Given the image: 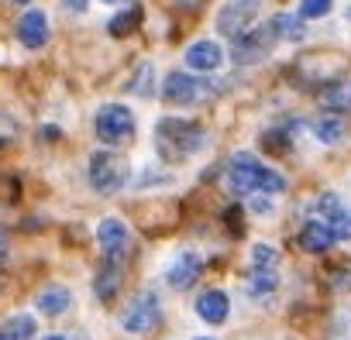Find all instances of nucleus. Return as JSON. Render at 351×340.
Segmentation results:
<instances>
[{
  "mask_svg": "<svg viewBox=\"0 0 351 340\" xmlns=\"http://www.w3.org/2000/svg\"><path fill=\"white\" fill-rule=\"evenodd\" d=\"M228 189L238 193V196H255V193H265V196H276L286 189V179L276 172V168H265L252 151H238L231 161H228Z\"/></svg>",
  "mask_w": 351,
  "mask_h": 340,
  "instance_id": "1",
  "label": "nucleus"
},
{
  "mask_svg": "<svg viewBox=\"0 0 351 340\" xmlns=\"http://www.w3.org/2000/svg\"><path fill=\"white\" fill-rule=\"evenodd\" d=\"M207 141V131L186 117H158L155 124V151L165 161H186Z\"/></svg>",
  "mask_w": 351,
  "mask_h": 340,
  "instance_id": "2",
  "label": "nucleus"
},
{
  "mask_svg": "<svg viewBox=\"0 0 351 340\" xmlns=\"http://www.w3.org/2000/svg\"><path fill=\"white\" fill-rule=\"evenodd\" d=\"M128 179H131V165H128L124 155H117V151H97L90 158V186L97 193L110 196V193L124 189Z\"/></svg>",
  "mask_w": 351,
  "mask_h": 340,
  "instance_id": "3",
  "label": "nucleus"
},
{
  "mask_svg": "<svg viewBox=\"0 0 351 340\" xmlns=\"http://www.w3.org/2000/svg\"><path fill=\"white\" fill-rule=\"evenodd\" d=\"M214 90H217V86H214L210 79H200V76H190V73H183V69H176V73H169L165 83H162V100H165L169 107H193V103L210 100Z\"/></svg>",
  "mask_w": 351,
  "mask_h": 340,
  "instance_id": "4",
  "label": "nucleus"
},
{
  "mask_svg": "<svg viewBox=\"0 0 351 340\" xmlns=\"http://www.w3.org/2000/svg\"><path fill=\"white\" fill-rule=\"evenodd\" d=\"M93 131H97V138H100L104 144H124V141L134 138L138 124H134V114H131L124 103H107V107L97 110Z\"/></svg>",
  "mask_w": 351,
  "mask_h": 340,
  "instance_id": "5",
  "label": "nucleus"
},
{
  "mask_svg": "<svg viewBox=\"0 0 351 340\" xmlns=\"http://www.w3.org/2000/svg\"><path fill=\"white\" fill-rule=\"evenodd\" d=\"M158 319H162V302H158V296H155V292H141V296H134V299L128 302V309H124V316H121V326H124L128 333L141 337V333H152V330L158 326Z\"/></svg>",
  "mask_w": 351,
  "mask_h": 340,
  "instance_id": "6",
  "label": "nucleus"
},
{
  "mask_svg": "<svg viewBox=\"0 0 351 340\" xmlns=\"http://www.w3.org/2000/svg\"><path fill=\"white\" fill-rule=\"evenodd\" d=\"M258 11H262V0H228L217 11V31L224 38H241Z\"/></svg>",
  "mask_w": 351,
  "mask_h": 340,
  "instance_id": "7",
  "label": "nucleus"
},
{
  "mask_svg": "<svg viewBox=\"0 0 351 340\" xmlns=\"http://www.w3.org/2000/svg\"><path fill=\"white\" fill-rule=\"evenodd\" d=\"M272 42H276V28H272V21H269V25H262V28H255V31H245V35L234 42L231 59H234L238 66H255V62H262V59L269 55Z\"/></svg>",
  "mask_w": 351,
  "mask_h": 340,
  "instance_id": "8",
  "label": "nucleus"
},
{
  "mask_svg": "<svg viewBox=\"0 0 351 340\" xmlns=\"http://www.w3.org/2000/svg\"><path fill=\"white\" fill-rule=\"evenodd\" d=\"M320 217L317 220H324L330 231H334V237L337 241H348L351 237V213L341 207V200L334 196V193H324L320 200H317V207H313Z\"/></svg>",
  "mask_w": 351,
  "mask_h": 340,
  "instance_id": "9",
  "label": "nucleus"
},
{
  "mask_svg": "<svg viewBox=\"0 0 351 340\" xmlns=\"http://www.w3.org/2000/svg\"><path fill=\"white\" fill-rule=\"evenodd\" d=\"M97 241H100V248H104V254H107V258H124L131 234H128L124 220L107 217V220H100V224H97Z\"/></svg>",
  "mask_w": 351,
  "mask_h": 340,
  "instance_id": "10",
  "label": "nucleus"
},
{
  "mask_svg": "<svg viewBox=\"0 0 351 340\" xmlns=\"http://www.w3.org/2000/svg\"><path fill=\"white\" fill-rule=\"evenodd\" d=\"M18 42L25 45V49H42L45 42H49V18H45V11H25L21 14V21H18Z\"/></svg>",
  "mask_w": 351,
  "mask_h": 340,
  "instance_id": "11",
  "label": "nucleus"
},
{
  "mask_svg": "<svg viewBox=\"0 0 351 340\" xmlns=\"http://www.w3.org/2000/svg\"><path fill=\"white\" fill-rule=\"evenodd\" d=\"M224 62V49L214 42V38H204V42H193L186 49V66L197 69V73H217Z\"/></svg>",
  "mask_w": 351,
  "mask_h": 340,
  "instance_id": "12",
  "label": "nucleus"
},
{
  "mask_svg": "<svg viewBox=\"0 0 351 340\" xmlns=\"http://www.w3.org/2000/svg\"><path fill=\"white\" fill-rule=\"evenodd\" d=\"M204 275V258L200 254H180L172 265H169V272H165V282L172 285V289H190L197 278Z\"/></svg>",
  "mask_w": 351,
  "mask_h": 340,
  "instance_id": "13",
  "label": "nucleus"
},
{
  "mask_svg": "<svg viewBox=\"0 0 351 340\" xmlns=\"http://www.w3.org/2000/svg\"><path fill=\"white\" fill-rule=\"evenodd\" d=\"M228 313H231V299H228V292H221V289H207V292H200V299H197V316H200L204 323L221 326V323L228 319Z\"/></svg>",
  "mask_w": 351,
  "mask_h": 340,
  "instance_id": "14",
  "label": "nucleus"
},
{
  "mask_svg": "<svg viewBox=\"0 0 351 340\" xmlns=\"http://www.w3.org/2000/svg\"><path fill=\"white\" fill-rule=\"evenodd\" d=\"M334 241H337V237H334V231H330L324 220H310V224L300 231V248L310 251V254H324V251H330Z\"/></svg>",
  "mask_w": 351,
  "mask_h": 340,
  "instance_id": "15",
  "label": "nucleus"
},
{
  "mask_svg": "<svg viewBox=\"0 0 351 340\" xmlns=\"http://www.w3.org/2000/svg\"><path fill=\"white\" fill-rule=\"evenodd\" d=\"M121 282H124V258H107L104 261V272L97 275V282H93V289H97V299H114L117 296V289H121Z\"/></svg>",
  "mask_w": 351,
  "mask_h": 340,
  "instance_id": "16",
  "label": "nucleus"
},
{
  "mask_svg": "<svg viewBox=\"0 0 351 340\" xmlns=\"http://www.w3.org/2000/svg\"><path fill=\"white\" fill-rule=\"evenodd\" d=\"M320 100H324V107H330V110H351V73H344L341 79L327 83V86L320 90Z\"/></svg>",
  "mask_w": 351,
  "mask_h": 340,
  "instance_id": "17",
  "label": "nucleus"
},
{
  "mask_svg": "<svg viewBox=\"0 0 351 340\" xmlns=\"http://www.w3.org/2000/svg\"><path fill=\"white\" fill-rule=\"evenodd\" d=\"M35 330H38L35 316L14 313V316H8L4 323H0V340H35Z\"/></svg>",
  "mask_w": 351,
  "mask_h": 340,
  "instance_id": "18",
  "label": "nucleus"
},
{
  "mask_svg": "<svg viewBox=\"0 0 351 340\" xmlns=\"http://www.w3.org/2000/svg\"><path fill=\"white\" fill-rule=\"evenodd\" d=\"M69 302H73V296H69V289L66 285H49L45 292H38V313H45V316H62L66 309H69Z\"/></svg>",
  "mask_w": 351,
  "mask_h": 340,
  "instance_id": "19",
  "label": "nucleus"
},
{
  "mask_svg": "<svg viewBox=\"0 0 351 340\" xmlns=\"http://www.w3.org/2000/svg\"><path fill=\"white\" fill-rule=\"evenodd\" d=\"M279 285V268H252V278H248V292L255 299H265L272 296Z\"/></svg>",
  "mask_w": 351,
  "mask_h": 340,
  "instance_id": "20",
  "label": "nucleus"
},
{
  "mask_svg": "<svg viewBox=\"0 0 351 340\" xmlns=\"http://www.w3.org/2000/svg\"><path fill=\"white\" fill-rule=\"evenodd\" d=\"M272 28H276V38H282V42H300L306 35L300 14H279V18H272Z\"/></svg>",
  "mask_w": 351,
  "mask_h": 340,
  "instance_id": "21",
  "label": "nucleus"
},
{
  "mask_svg": "<svg viewBox=\"0 0 351 340\" xmlns=\"http://www.w3.org/2000/svg\"><path fill=\"white\" fill-rule=\"evenodd\" d=\"M138 25H141V8H138V4H131L128 11H121V14L107 25V31H110L114 38H124V35H131Z\"/></svg>",
  "mask_w": 351,
  "mask_h": 340,
  "instance_id": "22",
  "label": "nucleus"
},
{
  "mask_svg": "<svg viewBox=\"0 0 351 340\" xmlns=\"http://www.w3.org/2000/svg\"><path fill=\"white\" fill-rule=\"evenodd\" d=\"M313 134H317L324 144H334V141L344 138V120H341V117H320V120L313 124Z\"/></svg>",
  "mask_w": 351,
  "mask_h": 340,
  "instance_id": "23",
  "label": "nucleus"
},
{
  "mask_svg": "<svg viewBox=\"0 0 351 340\" xmlns=\"http://www.w3.org/2000/svg\"><path fill=\"white\" fill-rule=\"evenodd\" d=\"M252 268H279V251L272 244H255L252 248Z\"/></svg>",
  "mask_w": 351,
  "mask_h": 340,
  "instance_id": "24",
  "label": "nucleus"
},
{
  "mask_svg": "<svg viewBox=\"0 0 351 340\" xmlns=\"http://www.w3.org/2000/svg\"><path fill=\"white\" fill-rule=\"evenodd\" d=\"M334 8V0H300V18L303 21H317L324 14H330Z\"/></svg>",
  "mask_w": 351,
  "mask_h": 340,
  "instance_id": "25",
  "label": "nucleus"
},
{
  "mask_svg": "<svg viewBox=\"0 0 351 340\" xmlns=\"http://www.w3.org/2000/svg\"><path fill=\"white\" fill-rule=\"evenodd\" d=\"M252 210H255L258 217L272 213V196H265V193H255V196H252Z\"/></svg>",
  "mask_w": 351,
  "mask_h": 340,
  "instance_id": "26",
  "label": "nucleus"
},
{
  "mask_svg": "<svg viewBox=\"0 0 351 340\" xmlns=\"http://www.w3.org/2000/svg\"><path fill=\"white\" fill-rule=\"evenodd\" d=\"M62 8H66L69 14H83V11H86V0H62Z\"/></svg>",
  "mask_w": 351,
  "mask_h": 340,
  "instance_id": "27",
  "label": "nucleus"
},
{
  "mask_svg": "<svg viewBox=\"0 0 351 340\" xmlns=\"http://www.w3.org/2000/svg\"><path fill=\"white\" fill-rule=\"evenodd\" d=\"M42 340H66V337H59V333H49V337H42Z\"/></svg>",
  "mask_w": 351,
  "mask_h": 340,
  "instance_id": "28",
  "label": "nucleus"
},
{
  "mask_svg": "<svg viewBox=\"0 0 351 340\" xmlns=\"http://www.w3.org/2000/svg\"><path fill=\"white\" fill-rule=\"evenodd\" d=\"M100 4H124V0H100Z\"/></svg>",
  "mask_w": 351,
  "mask_h": 340,
  "instance_id": "29",
  "label": "nucleus"
},
{
  "mask_svg": "<svg viewBox=\"0 0 351 340\" xmlns=\"http://www.w3.org/2000/svg\"><path fill=\"white\" fill-rule=\"evenodd\" d=\"M4 244H8V241H4V234H0V251H4Z\"/></svg>",
  "mask_w": 351,
  "mask_h": 340,
  "instance_id": "30",
  "label": "nucleus"
},
{
  "mask_svg": "<svg viewBox=\"0 0 351 340\" xmlns=\"http://www.w3.org/2000/svg\"><path fill=\"white\" fill-rule=\"evenodd\" d=\"M14 4H32V0H14Z\"/></svg>",
  "mask_w": 351,
  "mask_h": 340,
  "instance_id": "31",
  "label": "nucleus"
},
{
  "mask_svg": "<svg viewBox=\"0 0 351 340\" xmlns=\"http://www.w3.org/2000/svg\"><path fill=\"white\" fill-rule=\"evenodd\" d=\"M197 340H210V337H197Z\"/></svg>",
  "mask_w": 351,
  "mask_h": 340,
  "instance_id": "32",
  "label": "nucleus"
}]
</instances>
